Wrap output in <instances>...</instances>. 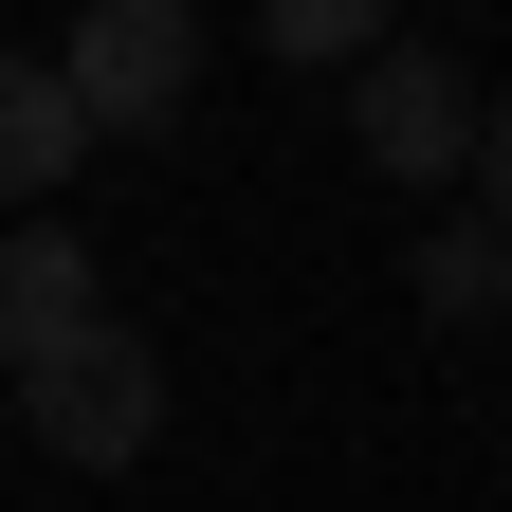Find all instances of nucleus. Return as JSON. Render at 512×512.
Masks as SVG:
<instances>
[{"label":"nucleus","instance_id":"nucleus-1","mask_svg":"<svg viewBox=\"0 0 512 512\" xmlns=\"http://www.w3.org/2000/svg\"><path fill=\"white\" fill-rule=\"evenodd\" d=\"M19 421H37L74 476H128V458L165 439V348L128 330V311H92V330H55V348L19 366Z\"/></svg>","mask_w":512,"mask_h":512},{"label":"nucleus","instance_id":"nucleus-2","mask_svg":"<svg viewBox=\"0 0 512 512\" xmlns=\"http://www.w3.org/2000/svg\"><path fill=\"white\" fill-rule=\"evenodd\" d=\"M55 92H74L92 147H110V128H165L183 92H202V19H183V0H92L74 55H55Z\"/></svg>","mask_w":512,"mask_h":512},{"label":"nucleus","instance_id":"nucleus-3","mask_svg":"<svg viewBox=\"0 0 512 512\" xmlns=\"http://www.w3.org/2000/svg\"><path fill=\"white\" fill-rule=\"evenodd\" d=\"M348 128H366V165L384 183H458V147H476V110H458V74L439 55H348Z\"/></svg>","mask_w":512,"mask_h":512},{"label":"nucleus","instance_id":"nucleus-4","mask_svg":"<svg viewBox=\"0 0 512 512\" xmlns=\"http://www.w3.org/2000/svg\"><path fill=\"white\" fill-rule=\"evenodd\" d=\"M74 165H92V128L55 92V55H0V202H55Z\"/></svg>","mask_w":512,"mask_h":512},{"label":"nucleus","instance_id":"nucleus-5","mask_svg":"<svg viewBox=\"0 0 512 512\" xmlns=\"http://www.w3.org/2000/svg\"><path fill=\"white\" fill-rule=\"evenodd\" d=\"M55 330H92V256L55 220H19V256H0V366H37Z\"/></svg>","mask_w":512,"mask_h":512},{"label":"nucleus","instance_id":"nucleus-6","mask_svg":"<svg viewBox=\"0 0 512 512\" xmlns=\"http://www.w3.org/2000/svg\"><path fill=\"white\" fill-rule=\"evenodd\" d=\"M403 293L439 311V330H476V311L512 293V238H494V220H439V238H421V275H403Z\"/></svg>","mask_w":512,"mask_h":512},{"label":"nucleus","instance_id":"nucleus-7","mask_svg":"<svg viewBox=\"0 0 512 512\" xmlns=\"http://www.w3.org/2000/svg\"><path fill=\"white\" fill-rule=\"evenodd\" d=\"M256 37H275L293 74L311 55H384V0H256Z\"/></svg>","mask_w":512,"mask_h":512},{"label":"nucleus","instance_id":"nucleus-8","mask_svg":"<svg viewBox=\"0 0 512 512\" xmlns=\"http://www.w3.org/2000/svg\"><path fill=\"white\" fill-rule=\"evenodd\" d=\"M476 220H494V238H512V92H494V110H476Z\"/></svg>","mask_w":512,"mask_h":512}]
</instances>
